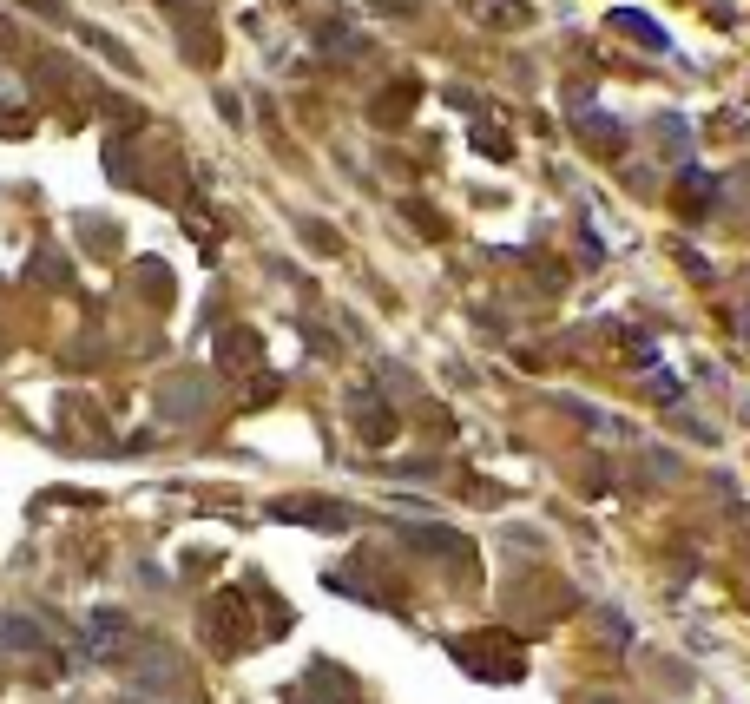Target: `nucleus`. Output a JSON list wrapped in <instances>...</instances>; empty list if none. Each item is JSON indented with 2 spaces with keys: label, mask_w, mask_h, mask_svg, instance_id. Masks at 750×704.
<instances>
[{
  "label": "nucleus",
  "mask_w": 750,
  "mask_h": 704,
  "mask_svg": "<svg viewBox=\"0 0 750 704\" xmlns=\"http://www.w3.org/2000/svg\"><path fill=\"white\" fill-rule=\"evenodd\" d=\"M606 704H612V698H606Z\"/></svg>",
  "instance_id": "nucleus-1"
}]
</instances>
